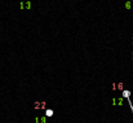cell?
<instances>
[{
    "instance_id": "obj_1",
    "label": "cell",
    "mask_w": 133,
    "mask_h": 123,
    "mask_svg": "<svg viewBox=\"0 0 133 123\" xmlns=\"http://www.w3.org/2000/svg\"><path fill=\"white\" fill-rule=\"evenodd\" d=\"M52 114H53V112H52V110H48V112H46V115H49V117H50Z\"/></svg>"
}]
</instances>
